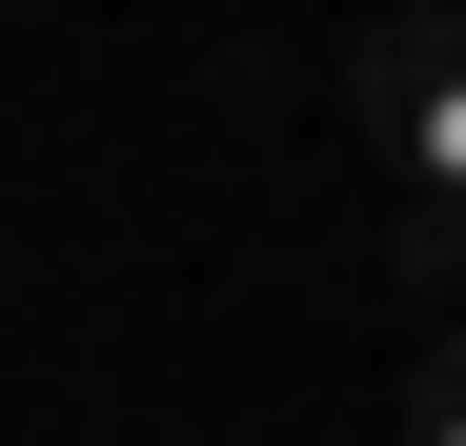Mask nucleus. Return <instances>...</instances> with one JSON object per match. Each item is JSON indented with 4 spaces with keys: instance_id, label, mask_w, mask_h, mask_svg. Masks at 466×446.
Returning a JSON list of instances; mask_svg holds the SVG:
<instances>
[{
    "instance_id": "f257e3e1",
    "label": "nucleus",
    "mask_w": 466,
    "mask_h": 446,
    "mask_svg": "<svg viewBox=\"0 0 466 446\" xmlns=\"http://www.w3.org/2000/svg\"><path fill=\"white\" fill-rule=\"evenodd\" d=\"M365 122H385V163H426V203H466V21H365Z\"/></svg>"
},
{
    "instance_id": "f03ea898",
    "label": "nucleus",
    "mask_w": 466,
    "mask_h": 446,
    "mask_svg": "<svg viewBox=\"0 0 466 446\" xmlns=\"http://www.w3.org/2000/svg\"><path fill=\"white\" fill-rule=\"evenodd\" d=\"M406 446H466V325H446V345L406 365Z\"/></svg>"
},
{
    "instance_id": "7ed1b4c3",
    "label": "nucleus",
    "mask_w": 466,
    "mask_h": 446,
    "mask_svg": "<svg viewBox=\"0 0 466 446\" xmlns=\"http://www.w3.org/2000/svg\"><path fill=\"white\" fill-rule=\"evenodd\" d=\"M406 284H426V305L466 284V203H406Z\"/></svg>"
}]
</instances>
